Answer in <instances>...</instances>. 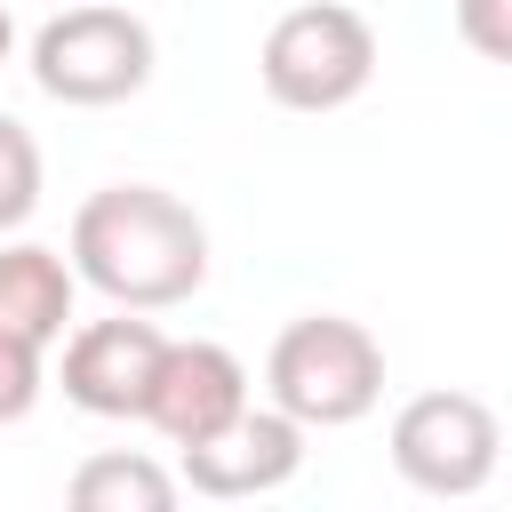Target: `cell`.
<instances>
[{"label": "cell", "mask_w": 512, "mask_h": 512, "mask_svg": "<svg viewBox=\"0 0 512 512\" xmlns=\"http://www.w3.org/2000/svg\"><path fill=\"white\" fill-rule=\"evenodd\" d=\"M152 64H160L152 24L136 8H112V0H80L32 32V80H40V96H56L72 112L128 104L152 80Z\"/></svg>", "instance_id": "3957f363"}, {"label": "cell", "mask_w": 512, "mask_h": 512, "mask_svg": "<svg viewBox=\"0 0 512 512\" xmlns=\"http://www.w3.org/2000/svg\"><path fill=\"white\" fill-rule=\"evenodd\" d=\"M248 408V368H240V352H224V344H208V336H168V360H160V384H152V408H144V424L168 440V448H200V440H216L232 416Z\"/></svg>", "instance_id": "ba28073f"}, {"label": "cell", "mask_w": 512, "mask_h": 512, "mask_svg": "<svg viewBox=\"0 0 512 512\" xmlns=\"http://www.w3.org/2000/svg\"><path fill=\"white\" fill-rule=\"evenodd\" d=\"M160 360H168V336L152 320H136L128 304L112 320H80L64 336V400L80 416H144L152 408V384H160Z\"/></svg>", "instance_id": "8992f818"}, {"label": "cell", "mask_w": 512, "mask_h": 512, "mask_svg": "<svg viewBox=\"0 0 512 512\" xmlns=\"http://www.w3.org/2000/svg\"><path fill=\"white\" fill-rule=\"evenodd\" d=\"M456 32L488 64H512V0H456Z\"/></svg>", "instance_id": "4fadbf2b"}, {"label": "cell", "mask_w": 512, "mask_h": 512, "mask_svg": "<svg viewBox=\"0 0 512 512\" xmlns=\"http://www.w3.org/2000/svg\"><path fill=\"white\" fill-rule=\"evenodd\" d=\"M40 360H48L40 344L0 336V424H24V416L40 408V384H48V368H40Z\"/></svg>", "instance_id": "7c38bea8"}, {"label": "cell", "mask_w": 512, "mask_h": 512, "mask_svg": "<svg viewBox=\"0 0 512 512\" xmlns=\"http://www.w3.org/2000/svg\"><path fill=\"white\" fill-rule=\"evenodd\" d=\"M72 296H80V272L72 256L40 248V240H8L0 248V336H24V344H64L72 328Z\"/></svg>", "instance_id": "9c48e42d"}, {"label": "cell", "mask_w": 512, "mask_h": 512, "mask_svg": "<svg viewBox=\"0 0 512 512\" xmlns=\"http://www.w3.org/2000/svg\"><path fill=\"white\" fill-rule=\"evenodd\" d=\"M496 456H504L496 408L472 392H416L392 416V472L416 496H480L496 480Z\"/></svg>", "instance_id": "5b68a950"}, {"label": "cell", "mask_w": 512, "mask_h": 512, "mask_svg": "<svg viewBox=\"0 0 512 512\" xmlns=\"http://www.w3.org/2000/svg\"><path fill=\"white\" fill-rule=\"evenodd\" d=\"M8 48H16V16L0 8V64H8Z\"/></svg>", "instance_id": "5bb4252c"}, {"label": "cell", "mask_w": 512, "mask_h": 512, "mask_svg": "<svg viewBox=\"0 0 512 512\" xmlns=\"http://www.w3.org/2000/svg\"><path fill=\"white\" fill-rule=\"evenodd\" d=\"M264 392L304 424V432H336L360 424L384 400V344L344 320V312H304L272 336L264 352Z\"/></svg>", "instance_id": "7a4b0ae2"}, {"label": "cell", "mask_w": 512, "mask_h": 512, "mask_svg": "<svg viewBox=\"0 0 512 512\" xmlns=\"http://www.w3.org/2000/svg\"><path fill=\"white\" fill-rule=\"evenodd\" d=\"M32 208H40V144L24 120L0 112V232H16Z\"/></svg>", "instance_id": "8fae6325"}, {"label": "cell", "mask_w": 512, "mask_h": 512, "mask_svg": "<svg viewBox=\"0 0 512 512\" xmlns=\"http://www.w3.org/2000/svg\"><path fill=\"white\" fill-rule=\"evenodd\" d=\"M256 80L280 112H344L376 80V24L344 0H304L264 32Z\"/></svg>", "instance_id": "277c9868"}, {"label": "cell", "mask_w": 512, "mask_h": 512, "mask_svg": "<svg viewBox=\"0 0 512 512\" xmlns=\"http://www.w3.org/2000/svg\"><path fill=\"white\" fill-rule=\"evenodd\" d=\"M64 496H72L80 512H168V504L184 496V472L112 448V456H88V464L64 480Z\"/></svg>", "instance_id": "30bf717a"}, {"label": "cell", "mask_w": 512, "mask_h": 512, "mask_svg": "<svg viewBox=\"0 0 512 512\" xmlns=\"http://www.w3.org/2000/svg\"><path fill=\"white\" fill-rule=\"evenodd\" d=\"M72 272L128 312H168L208 280V224L168 184H104L72 208Z\"/></svg>", "instance_id": "6da1fadb"}, {"label": "cell", "mask_w": 512, "mask_h": 512, "mask_svg": "<svg viewBox=\"0 0 512 512\" xmlns=\"http://www.w3.org/2000/svg\"><path fill=\"white\" fill-rule=\"evenodd\" d=\"M184 456V488L192 496H216V504H240V496H272L304 472V424L272 400V408H240L216 440L200 448H176Z\"/></svg>", "instance_id": "52a82bcc"}]
</instances>
